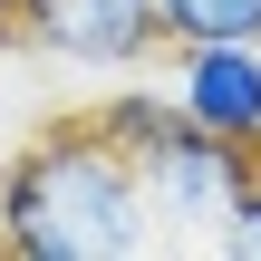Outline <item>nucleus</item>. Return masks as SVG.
<instances>
[{
  "mask_svg": "<svg viewBox=\"0 0 261 261\" xmlns=\"http://www.w3.org/2000/svg\"><path fill=\"white\" fill-rule=\"evenodd\" d=\"M145 242H155V213H145L136 155L97 116L39 126L0 165V252H19V261H136Z\"/></svg>",
  "mask_w": 261,
  "mask_h": 261,
  "instance_id": "f257e3e1",
  "label": "nucleus"
},
{
  "mask_svg": "<svg viewBox=\"0 0 261 261\" xmlns=\"http://www.w3.org/2000/svg\"><path fill=\"white\" fill-rule=\"evenodd\" d=\"M97 126L136 155V184H145L155 232H184V242H213V232H223V213L242 203V184L261 174V145L194 126V116H184L174 97H155V87L107 97V107H97Z\"/></svg>",
  "mask_w": 261,
  "mask_h": 261,
  "instance_id": "f03ea898",
  "label": "nucleus"
},
{
  "mask_svg": "<svg viewBox=\"0 0 261 261\" xmlns=\"http://www.w3.org/2000/svg\"><path fill=\"white\" fill-rule=\"evenodd\" d=\"M10 48H39L58 68H145L165 48L155 0H0Z\"/></svg>",
  "mask_w": 261,
  "mask_h": 261,
  "instance_id": "7ed1b4c3",
  "label": "nucleus"
},
{
  "mask_svg": "<svg viewBox=\"0 0 261 261\" xmlns=\"http://www.w3.org/2000/svg\"><path fill=\"white\" fill-rule=\"evenodd\" d=\"M165 97H174L194 126L261 145V39H203V48H174V87H165Z\"/></svg>",
  "mask_w": 261,
  "mask_h": 261,
  "instance_id": "20e7f679",
  "label": "nucleus"
},
{
  "mask_svg": "<svg viewBox=\"0 0 261 261\" xmlns=\"http://www.w3.org/2000/svg\"><path fill=\"white\" fill-rule=\"evenodd\" d=\"M165 10V48H203V39H261V0H155Z\"/></svg>",
  "mask_w": 261,
  "mask_h": 261,
  "instance_id": "39448f33",
  "label": "nucleus"
},
{
  "mask_svg": "<svg viewBox=\"0 0 261 261\" xmlns=\"http://www.w3.org/2000/svg\"><path fill=\"white\" fill-rule=\"evenodd\" d=\"M213 252H242V261H261V174L242 184V203L223 213V232H213Z\"/></svg>",
  "mask_w": 261,
  "mask_h": 261,
  "instance_id": "423d86ee",
  "label": "nucleus"
}]
</instances>
